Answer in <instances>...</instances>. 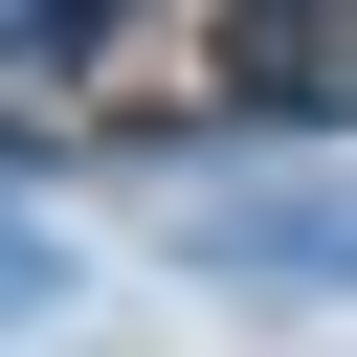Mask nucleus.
<instances>
[{
	"mask_svg": "<svg viewBox=\"0 0 357 357\" xmlns=\"http://www.w3.org/2000/svg\"><path fill=\"white\" fill-rule=\"evenodd\" d=\"M0 312H45V245H22V223H0Z\"/></svg>",
	"mask_w": 357,
	"mask_h": 357,
	"instance_id": "20e7f679",
	"label": "nucleus"
},
{
	"mask_svg": "<svg viewBox=\"0 0 357 357\" xmlns=\"http://www.w3.org/2000/svg\"><path fill=\"white\" fill-rule=\"evenodd\" d=\"M201 112L223 134H335L357 112V0H223L201 22Z\"/></svg>",
	"mask_w": 357,
	"mask_h": 357,
	"instance_id": "f257e3e1",
	"label": "nucleus"
},
{
	"mask_svg": "<svg viewBox=\"0 0 357 357\" xmlns=\"http://www.w3.org/2000/svg\"><path fill=\"white\" fill-rule=\"evenodd\" d=\"M223 290H357V178H245V201H201L178 223Z\"/></svg>",
	"mask_w": 357,
	"mask_h": 357,
	"instance_id": "f03ea898",
	"label": "nucleus"
},
{
	"mask_svg": "<svg viewBox=\"0 0 357 357\" xmlns=\"http://www.w3.org/2000/svg\"><path fill=\"white\" fill-rule=\"evenodd\" d=\"M0 22H45V45H89V67H112V45L156 22V0H0Z\"/></svg>",
	"mask_w": 357,
	"mask_h": 357,
	"instance_id": "7ed1b4c3",
	"label": "nucleus"
}]
</instances>
